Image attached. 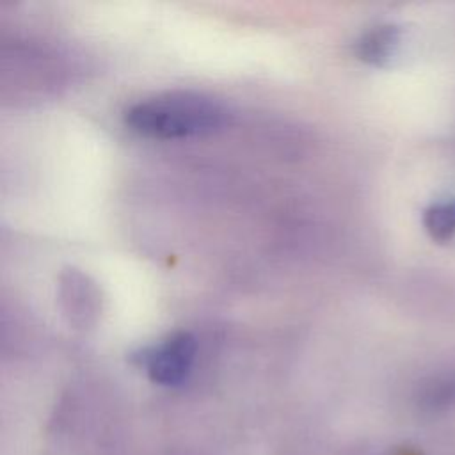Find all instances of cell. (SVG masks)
<instances>
[{
  "instance_id": "cell-2",
  "label": "cell",
  "mask_w": 455,
  "mask_h": 455,
  "mask_svg": "<svg viewBox=\"0 0 455 455\" xmlns=\"http://www.w3.org/2000/svg\"><path fill=\"white\" fill-rule=\"evenodd\" d=\"M196 350V338L190 332L178 331L167 336L160 345L146 350L142 364L155 384L180 386L192 371Z\"/></svg>"
},
{
  "instance_id": "cell-4",
  "label": "cell",
  "mask_w": 455,
  "mask_h": 455,
  "mask_svg": "<svg viewBox=\"0 0 455 455\" xmlns=\"http://www.w3.org/2000/svg\"><path fill=\"white\" fill-rule=\"evenodd\" d=\"M418 403L427 412H443L455 405V371L430 379L419 389Z\"/></svg>"
},
{
  "instance_id": "cell-1",
  "label": "cell",
  "mask_w": 455,
  "mask_h": 455,
  "mask_svg": "<svg viewBox=\"0 0 455 455\" xmlns=\"http://www.w3.org/2000/svg\"><path fill=\"white\" fill-rule=\"evenodd\" d=\"M124 121L130 130L149 139L203 137L224 124L226 110L210 96L174 91L133 103Z\"/></svg>"
},
{
  "instance_id": "cell-3",
  "label": "cell",
  "mask_w": 455,
  "mask_h": 455,
  "mask_svg": "<svg viewBox=\"0 0 455 455\" xmlns=\"http://www.w3.org/2000/svg\"><path fill=\"white\" fill-rule=\"evenodd\" d=\"M400 43V28L395 25H379L368 30L357 41V55L361 60L375 66L386 64L396 52Z\"/></svg>"
},
{
  "instance_id": "cell-5",
  "label": "cell",
  "mask_w": 455,
  "mask_h": 455,
  "mask_svg": "<svg viewBox=\"0 0 455 455\" xmlns=\"http://www.w3.org/2000/svg\"><path fill=\"white\" fill-rule=\"evenodd\" d=\"M423 226L432 240H450L455 235V199L430 204L423 213Z\"/></svg>"
}]
</instances>
